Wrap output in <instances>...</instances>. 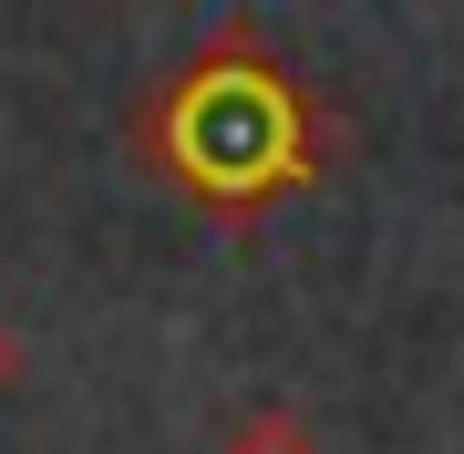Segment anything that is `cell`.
<instances>
[{
	"mask_svg": "<svg viewBox=\"0 0 464 454\" xmlns=\"http://www.w3.org/2000/svg\"><path fill=\"white\" fill-rule=\"evenodd\" d=\"M134 145H145L207 217L248 227L279 186L310 176V103H299V83L258 52L248 21H227L217 52H197V63L134 114Z\"/></svg>",
	"mask_w": 464,
	"mask_h": 454,
	"instance_id": "cell-1",
	"label": "cell"
},
{
	"mask_svg": "<svg viewBox=\"0 0 464 454\" xmlns=\"http://www.w3.org/2000/svg\"><path fill=\"white\" fill-rule=\"evenodd\" d=\"M217 454H320V434H310V413H289V403H248L217 434Z\"/></svg>",
	"mask_w": 464,
	"mask_h": 454,
	"instance_id": "cell-2",
	"label": "cell"
},
{
	"mask_svg": "<svg viewBox=\"0 0 464 454\" xmlns=\"http://www.w3.org/2000/svg\"><path fill=\"white\" fill-rule=\"evenodd\" d=\"M11 382H21V331L0 320V392H11Z\"/></svg>",
	"mask_w": 464,
	"mask_h": 454,
	"instance_id": "cell-3",
	"label": "cell"
}]
</instances>
